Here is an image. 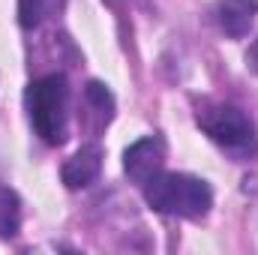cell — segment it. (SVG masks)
<instances>
[{"label": "cell", "mask_w": 258, "mask_h": 255, "mask_svg": "<svg viewBox=\"0 0 258 255\" xmlns=\"http://www.w3.org/2000/svg\"><path fill=\"white\" fill-rule=\"evenodd\" d=\"M24 108L36 135L45 144L60 147L69 135V84L63 72H51L30 81L24 93Z\"/></svg>", "instance_id": "1"}, {"label": "cell", "mask_w": 258, "mask_h": 255, "mask_svg": "<svg viewBox=\"0 0 258 255\" xmlns=\"http://www.w3.org/2000/svg\"><path fill=\"white\" fill-rule=\"evenodd\" d=\"M144 198L156 213L180 219H201L213 207V189L201 177L180 171H159L144 186Z\"/></svg>", "instance_id": "2"}, {"label": "cell", "mask_w": 258, "mask_h": 255, "mask_svg": "<svg viewBox=\"0 0 258 255\" xmlns=\"http://www.w3.org/2000/svg\"><path fill=\"white\" fill-rule=\"evenodd\" d=\"M195 123L213 144H219L225 153H231L237 159H249L258 153V129L252 117L237 105L201 102L195 111Z\"/></svg>", "instance_id": "3"}, {"label": "cell", "mask_w": 258, "mask_h": 255, "mask_svg": "<svg viewBox=\"0 0 258 255\" xmlns=\"http://www.w3.org/2000/svg\"><path fill=\"white\" fill-rule=\"evenodd\" d=\"M162 165H165V141L159 135H147V138L135 141L123 153V171L138 186H147L162 171Z\"/></svg>", "instance_id": "4"}, {"label": "cell", "mask_w": 258, "mask_h": 255, "mask_svg": "<svg viewBox=\"0 0 258 255\" xmlns=\"http://www.w3.org/2000/svg\"><path fill=\"white\" fill-rule=\"evenodd\" d=\"M102 171V150L96 144H84L75 156H69L60 168V177H63L66 189H84L90 183H96Z\"/></svg>", "instance_id": "5"}, {"label": "cell", "mask_w": 258, "mask_h": 255, "mask_svg": "<svg viewBox=\"0 0 258 255\" xmlns=\"http://www.w3.org/2000/svg\"><path fill=\"white\" fill-rule=\"evenodd\" d=\"M213 15H216V24L225 36L243 39L249 33V27L255 24L258 0H219Z\"/></svg>", "instance_id": "6"}, {"label": "cell", "mask_w": 258, "mask_h": 255, "mask_svg": "<svg viewBox=\"0 0 258 255\" xmlns=\"http://www.w3.org/2000/svg\"><path fill=\"white\" fill-rule=\"evenodd\" d=\"M84 108H87L84 117H87L90 129H102L114 117V96H111V90L102 81H90L84 87Z\"/></svg>", "instance_id": "7"}, {"label": "cell", "mask_w": 258, "mask_h": 255, "mask_svg": "<svg viewBox=\"0 0 258 255\" xmlns=\"http://www.w3.org/2000/svg\"><path fill=\"white\" fill-rule=\"evenodd\" d=\"M66 0H18V24L24 30H36L45 21L63 12Z\"/></svg>", "instance_id": "8"}, {"label": "cell", "mask_w": 258, "mask_h": 255, "mask_svg": "<svg viewBox=\"0 0 258 255\" xmlns=\"http://www.w3.org/2000/svg\"><path fill=\"white\" fill-rule=\"evenodd\" d=\"M21 228V198L15 195V189L0 183V240L15 237Z\"/></svg>", "instance_id": "9"}, {"label": "cell", "mask_w": 258, "mask_h": 255, "mask_svg": "<svg viewBox=\"0 0 258 255\" xmlns=\"http://www.w3.org/2000/svg\"><path fill=\"white\" fill-rule=\"evenodd\" d=\"M246 66H249L252 72H258V39H255V45L249 48V54H246Z\"/></svg>", "instance_id": "10"}]
</instances>
